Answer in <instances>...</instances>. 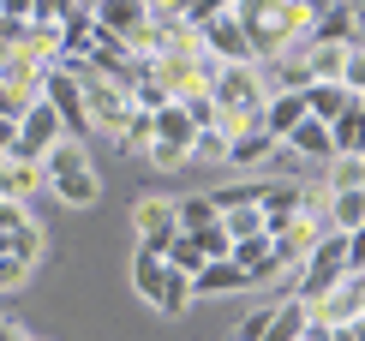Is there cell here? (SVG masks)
Returning a JSON list of instances; mask_svg holds the SVG:
<instances>
[{"label": "cell", "instance_id": "obj_1", "mask_svg": "<svg viewBox=\"0 0 365 341\" xmlns=\"http://www.w3.org/2000/svg\"><path fill=\"white\" fill-rule=\"evenodd\" d=\"M234 19L240 30L252 36V54L257 60H276L299 42V30H306V12H299V0H234Z\"/></svg>", "mask_w": 365, "mask_h": 341}, {"label": "cell", "instance_id": "obj_2", "mask_svg": "<svg viewBox=\"0 0 365 341\" xmlns=\"http://www.w3.org/2000/svg\"><path fill=\"white\" fill-rule=\"evenodd\" d=\"M66 72V66H60ZM78 78V96H84V120H90V132H120V120L132 114V96L120 84L108 78H90V72H72Z\"/></svg>", "mask_w": 365, "mask_h": 341}, {"label": "cell", "instance_id": "obj_3", "mask_svg": "<svg viewBox=\"0 0 365 341\" xmlns=\"http://www.w3.org/2000/svg\"><path fill=\"white\" fill-rule=\"evenodd\" d=\"M42 96H48V108L60 114L66 138H84V132H90V120H84V96H78V78H72V72L48 66V72H42Z\"/></svg>", "mask_w": 365, "mask_h": 341}, {"label": "cell", "instance_id": "obj_4", "mask_svg": "<svg viewBox=\"0 0 365 341\" xmlns=\"http://www.w3.org/2000/svg\"><path fill=\"white\" fill-rule=\"evenodd\" d=\"M306 317L312 323H354V317H365V275H341L324 300L306 305Z\"/></svg>", "mask_w": 365, "mask_h": 341}, {"label": "cell", "instance_id": "obj_5", "mask_svg": "<svg viewBox=\"0 0 365 341\" xmlns=\"http://www.w3.org/2000/svg\"><path fill=\"white\" fill-rule=\"evenodd\" d=\"M299 42H336V49H359V0H336L324 19L299 30Z\"/></svg>", "mask_w": 365, "mask_h": 341}, {"label": "cell", "instance_id": "obj_6", "mask_svg": "<svg viewBox=\"0 0 365 341\" xmlns=\"http://www.w3.org/2000/svg\"><path fill=\"white\" fill-rule=\"evenodd\" d=\"M324 234H329V228L317 222V215H306V210H299V215H287V228H282L276 240H269V245H276V263H282V270H287V263H299V258H306Z\"/></svg>", "mask_w": 365, "mask_h": 341}, {"label": "cell", "instance_id": "obj_7", "mask_svg": "<svg viewBox=\"0 0 365 341\" xmlns=\"http://www.w3.org/2000/svg\"><path fill=\"white\" fill-rule=\"evenodd\" d=\"M132 222H138V245H150L156 258H162V245L180 234L174 228V204H162V198H144V204L132 210Z\"/></svg>", "mask_w": 365, "mask_h": 341}, {"label": "cell", "instance_id": "obj_8", "mask_svg": "<svg viewBox=\"0 0 365 341\" xmlns=\"http://www.w3.org/2000/svg\"><path fill=\"white\" fill-rule=\"evenodd\" d=\"M192 138H197V126H192V114L180 102H162L156 114H150V144H174V150L192 156Z\"/></svg>", "mask_w": 365, "mask_h": 341}, {"label": "cell", "instance_id": "obj_9", "mask_svg": "<svg viewBox=\"0 0 365 341\" xmlns=\"http://www.w3.org/2000/svg\"><path fill=\"white\" fill-rule=\"evenodd\" d=\"M282 150H287V156H306V162H336V144H329V126H324V120H299V126L294 132H287L282 138Z\"/></svg>", "mask_w": 365, "mask_h": 341}, {"label": "cell", "instance_id": "obj_10", "mask_svg": "<svg viewBox=\"0 0 365 341\" xmlns=\"http://www.w3.org/2000/svg\"><path fill=\"white\" fill-rule=\"evenodd\" d=\"M168 275H174V270L150 252V245H138V252H132V287H138L156 312H162V300H168Z\"/></svg>", "mask_w": 365, "mask_h": 341}, {"label": "cell", "instance_id": "obj_11", "mask_svg": "<svg viewBox=\"0 0 365 341\" xmlns=\"http://www.w3.org/2000/svg\"><path fill=\"white\" fill-rule=\"evenodd\" d=\"M42 162H24V156H0V198H12V204H24L30 192H42Z\"/></svg>", "mask_w": 365, "mask_h": 341}, {"label": "cell", "instance_id": "obj_12", "mask_svg": "<svg viewBox=\"0 0 365 341\" xmlns=\"http://www.w3.org/2000/svg\"><path fill=\"white\" fill-rule=\"evenodd\" d=\"M299 120H306V96H299V90H276V96L264 102V132L276 138V144L299 126Z\"/></svg>", "mask_w": 365, "mask_h": 341}, {"label": "cell", "instance_id": "obj_13", "mask_svg": "<svg viewBox=\"0 0 365 341\" xmlns=\"http://www.w3.org/2000/svg\"><path fill=\"white\" fill-rule=\"evenodd\" d=\"M299 96H306V114H312V120H324V126H329V120H336V114H341V108H347V102H359V96H354V90H341L336 78H312L306 90H299Z\"/></svg>", "mask_w": 365, "mask_h": 341}, {"label": "cell", "instance_id": "obj_14", "mask_svg": "<svg viewBox=\"0 0 365 341\" xmlns=\"http://www.w3.org/2000/svg\"><path fill=\"white\" fill-rule=\"evenodd\" d=\"M324 228H329V234H359V228H365V192H329Z\"/></svg>", "mask_w": 365, "mask_h": 341}, {"label": "cell", "instance_id": "obj_15", "mask_svg": "<svg viewBox=\"0 0 365 341\" xmlns=\"http://www.w3.org/2000/svg\"><path fill=\"white\" fill-rule=\"evenodd\" d=\"M240 287H246V275L227 258H204V270H192V300L197 293H240Z\"/></svg>", "mask_w": 365, "mask_h": 341}, {"label": "cell", "instance_id": "obj_16", "mask_svg": "<svg viewBox=\"0 0 365 341\" xmlns=\"http://www.w3.org/2000/svg\"><path fill=\"white\" fill-rule=\"evenodd\" d=\"M276 138H269V132H234V138H227V150H222V156L227 162H234V168H257V162H264V156H276Z\"/></svg>", "mask_w": 365, "mask_h": 341}, {"label": "cell", "instance_id": "obj_17", "mask_svg": "<svg viewBox=\"0 0 365 341\" xmlns=\"http://www.w3.org/2000/svg\"><path fill=\"white\" fill-rule=\"evenodd\" d=\"M78 168H90V156H84V144H78V138H54V144L42 150V180L78 174Z\"/></svg>", "mask_w": 365, "mask_h": 341}, {"label": "cell", "instance_id": "obj_18", "mask_svg": "<svg viewBox=\"0 0 365 341\" xmlns=\"http://www.w3.org/2000/svg\"><path fill=\"white\" fill-rule=\"evenodd\" d=\"M48 185H54L60 204H72V210H90V204L102 198V180L90 174V168H78V174H60V180H48Z\"/></svg>", "mask_w": 365, "mask_h": 341}, {"label": "cell", "instance_id": "obj_19", "mask_svg": "<svg viewBox=\"0 0 365 341\" xmlns=\"http://www.w3.org/2000/svg\"><path fill=\"white\" fill-rule=\"evenodd\" d=\"M306 335V305L287 293L282 305H269V330H264V341H299Z\"/></svg>", "mask_w": 365, "mask_h": 341}, {"label": "cell", "instance_id": "obj_20", "mask_svg": "<svg viewBox=\"0 0 365 341\" xmlns=\"http://www.w3.org/2000/svg\"><path fill=\"white\" fill-rule=\"evenodd\" d=\"M0 258H12V263H36V258H42V228H36V222L6 228V234H0Z\"/></svg>", "mask_w": 365, "mask_h": 341}, {"label": "cell", "instance_id": "obj_21", "mask_svg": "<svg viewBox=\"0 0 365 341\" xmlns=\"http://www.w3.org/2000/svg\"><path fill=\"white\" fill-rule=\"evenodd\" d=\"M359 126H365V102H347L336 120H329V144H336V156H354L359 150Z\"/></svg>", "mask_w": 365, "mask_h": 341}, {"label": "cell", "instance_id": "obj_22", "mask_svg": "<svg viewBox=\"0 0 365 341\" xmlns=\"http://www.w3.org/2000/svg\"><path fill=\"white\" fill-rule=\"evenodd\" d=\"M222 215H216V204H210V198H180L174 204V228L180 234H197V228H216Z\"/></svg>", "mask_w": 365, "mask_h": 341}, {"label": "cell", "instance_id": "obj_23", "mask_svg": "<svg viewBox=\"0 0 365 341\" xmlns=\"http://www.w3.org/2000/svg\"><path fill=\"white\" fill-rule=\"evenodd\" d=\"M306 72H312V78H336V72H341V60H347V49H336V42H306Z\"/></svg>", "mask_w": 365, "mask_h": 341}, {"label": "cell", "instance_id": "obj_24", "mask_svg": "<svg viewBox=\"0 0 365 341\" xmlns=\"http://www.w3.org/2000/svg\"><path fill=\"white\" fill-rule=\"evenodd\" d=\"M162 258H168L174 270H186V275H192V270H204V252H197V240H192V234H174L168 245H162Z\"/></svg>", "mask_w": 365, "mask_h": 341}, {"label": "cell", "instance_id": "obj_25", "mask_svg": "<svg viewBox=\"0 0 365 341\" xmlns=\"http://www.w3.org/2000/svg\"><path fill=\"white\" fill-rule=\"evenodd\" d=\"M329 192H365V162H359V150H354V156H336Z\"/></svg>", "mask_w": 365, "mask_h": 341}, {"label": "cell", "instance_id": "obj_26", "mask_svg": "<svg viewBox=\"0 0 365 341\" xmlns=\"http://www.w3.org/2000/svg\"><path fill=\"white\" fill-rule=\"evenodd\" d=\"M257 198H264V185H222L210 204H216V215H227V210H257Z\"/></svg>", "mask_w": 365, "mask_h": 341}, {"label": "cell", "instance_id": "obj_27", "mask_svg": "<svg viewBox=\"0 0 365 341\" xmlns=\"http://www.w3.org/2000/svg\"><path fill=\"white\" fill-rule=\"evenodd\" d=\"M222 234L227 240H252V234H264V215H257V210H227L222 215Z\"/></svg>", "mask_w": 365, "mask_h": 341}, {"label": "cell", "instance_id": "obj_28", "mask_svg": "<svg viewBox=\"0 0 365 341\" xmlns=\"http://www.w3.org/2000/svg\"><path fill=\"white\" fill-rule=\"evenodd\" d=\"M114 138H120L126 150H144V144H150V114H144V108H132V114L120 120V132H114Z\"/></svg>", "mask_w": 365, "mask_h": 341}, {"label": "cell", "instance_id": "obj_29", "mask_svg": "<svg viewBox=\"0 0 365 341\" xmlns=\"http://www.w3.org/2000/svg\"><path fill=\"white\" fill-rule=\"evenodd\" d=\"M78 0H30V24H60Z\"/></svg>", "mask_w": 365, "mask_h": 341}, {"label": "cell", "instance_id": "obj_30", "mask_svg": "<svg viewBox=\"0 0 365 341\" xmlns=\"http://www.w3.org/2000/svg\"><path fill=\"white\" fill-rule=\"evenodd\" d=\"M192 240H197V252H204V258H227V245H234V240L222 234V222H216V228H197Z\"/></svg>", "mask_w": 365, "mask_h": 341}, {"label": "cell", "instance_id": "obj_31", "mask_svg": "<svg viewBox=\"0 0 365 341\" xmlns=\"http://www.w3.org/2000/svg\"><path fill=\"white\" fill-rule=\"evenodd\" d=\"M222 6H227V0H180V19H186V24H204V19H216Z\"/></svg>", "mask_w": 365, "mask_h": 341}, {"label": "cell", "instance_id": "obj_32", "mask_svg": "<svg viewBox=\"0 0 365 341\" xmlns=\"http://www.w3.org/2000/svg\"><path fill=\"white\" fill-rule=\"evenodd\" d=\"M24 24H30V19H6V12H0V54H12V49L24 42Z\"/></svg>", "mask_w": 365, "mask_h": 341}, {"label": "cell", "instance_id": "obj_33", "mask_svg": "<svg viewBox=\"0 0 365 341\" xmlns=\"http://www.w3.org/2000/svg\"><path fill=\"white\" fill-rule=\"evenodd\" d=\"M192 150H204V156H222V150H227V132H216V126H204V132L192 138Z\"/></svg>", "mask_w": 365, "mask_h": 341}, {"label": "cell", "instance_id": "obj_34", "mask_svg": "<svg viewBox=\"0 0 365 341\" xmlns=\"http://www.w3.org/2000/svg\"><path fill=\"white\" fill-rule=\"evenodd\" d=\"M144 156L156 162V168H180V162H186V150H174V144H144Z\"/></svg>", "mask_w": 365, "mask_h": 341}, {"label": "cell", "instance_id": "obj_35", "mask_svg": "<svg viewBox=\"0 0 365 341\" xmlns=\"http://www.w3.org/2000/svg\"><path fill=\"white\" fill-rule=\"evenodd\" d=\"M264 330H269V305H264V312H252L246 323H240V341H264Z\"/></svg>", "mask_w": 365, "mask_h": 341}, {"label": "cell", "instance_id": "obj_36", "mask_svg": "<svg viewBox=\"0 0 365 341\" xmlns=\"http://www.w3.org/2000/svg\"><path fill=\"white\" fill-rule=\"evenodd\" d=\"M24 275H30V263H12V258H0V293H6V287H19Z\"/></svg>", "mask_w": 365, "mask_h": 341}, {"label": "cell", "instance_id": "obj_37", "mask_svg": "<svg viewBox=\"0 0 365 341\" xmlns=\"http://www.w3.org/2000/svg\"><path fill=\"white\" fill-rule=\"evenodd\" d=\"M19 222H30V215H24V204H12V198H0V234H6V228H19Z\"/></svg>", "mask_w": 365, "mask_h": 341}, {"label": "cell", "instance_id": "obj_38", "mask_svg": "<svg viewBox=\"0 0 365 341\" xmlns=\"http://www.w3.org/2000/svg\"><path fill=\"white\" fill-rule=\"evenodd\" d=\"M12 138H19V132H12V120L0 114V156H6V150H12Z\"/></svg>", "mask_w": 365, "mask_h": 341}, {"label": "cell", "instance_id": "obj_39", "mask_svg": "<svg viewBox=\"0 0 365 341\" xmlns=\"http://www.w3.org/2000/svg\"><path fill=\"white\" fill-rule=\"evenodd\" d=\"M0 341H24V330H19V323H6V317H0Z\"/></svg>", "mask_w": 365, "mask_h": 341}, {"label": "cell", "instance_id": "obj_40", "mask_svg": "<svg viewBox=\"0 0 365 341\" xmlns=\"http://www.w3.org/2000/svg\"><path fill=\"white\" fill-rule=\"evenodd\" d=\"M24 341H36V335H24Z\"/></svg>", "mask_w": 365, "mask_h": 341}]
</instances>
